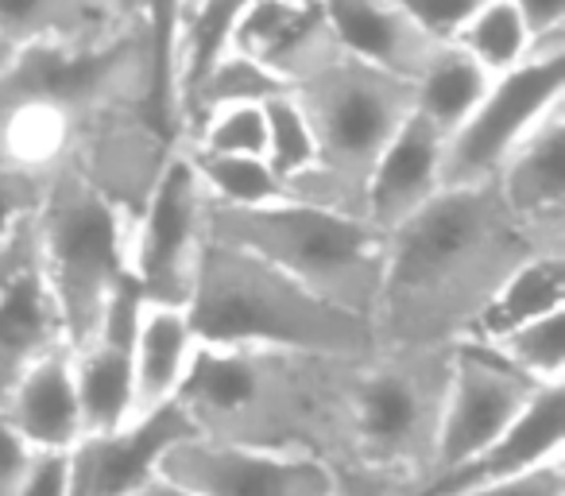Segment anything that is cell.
I'll return each instance as SVG.
<instances>
[{"mask_svg": "<svg viewBox=\"0 0 565 496\" xmlns=\"http://www.w3.org/2000/svg\"><path fill=\"white\" fill-rule=\"evenodd\" d=\"M194 163V175L202 182L205 198L225 210H256L291 198L287 179L267 163L264 156H221V151H198L182 144Z\"/></svg>", "mask_w": 565, "mask_h": 496, "instance_id": "obj_24", "label": "cell"}, {"mask_svg": "<svg viewBox=\"0 0 565 496\" xmlns=\"http://www.w3.org/2000/svg\"><path fill=\"white\" fill-rule=\"evenodd\" d=\"M163 477L205 496H333L338 469L299 446H256L186 434L159 462Z\"/></svg>", "mask_w": 565, "mask_h": 496, "instance_id": "obj_10", "label": "cell"}, {"mask_svg": "<svg viewBox=\"0 0 565 496\" xmlns=\"http://www.w3.org/2000/svg\"><path fill=\"white\" fill-rule=\"evenodd\" d=\"M492 182L539 249L565 253V102L511 148Z\"/></svg>", "mask_w": 565, "mask_h": 496, "instance_id": "obj_13", "label": "cell"}, {"mask_svg": "<svg viewBox=\"0 0 565 496\" xmlns=\"http://www.w3.org/2000/svg\"><path fill=\"white\" fill-rule=\"evenodd\" d=\"M488 0H403V9L426 28L438 43H449L465 28V20L477 9H484Z\"/></svg>", "mask_w": 565, "mask_h": 496, "instance_id": "obj_33", "label": "cell"}, {"mask_svg": "<svg viewBox=\"0 0 565 496\" xmlns=\"http://www.w3.org/2000/svg\"><path fill=\"white\" fill-rule=\"evenodd\" d=\"M515 9L523 12L534 40H550V35L565 32V0H515Z\"/></svg>", "mask_w": 565, "mask_h": 496, "instance_id": "obj_36", "label": "cell"}, {"mask_svg": "<svg viewBox=\"0 0 565 496\" xmlns=\"http://www.w3.org/2000/svg\"><path fill=\"white\" fill-rule=\"evenodd\" d=\"M66 346L63 315L35 244V213L0 244V395L12 380Z\"/></svg>", "mask_w": 565, "mask_h": 496, "instance_id": "obj_12", "label": "cell"}, {"mask_svg": "<svg viewBox=\"0 0 565 496\" xmlns=\"http://www.w3.org/2000/svg\"><path fill=\"white\" fill-rule=\"evenodd\" d=\"M97 4L120 24H140V0H97Z\"/></svg>", "mask_w": 565, "mask_h": 496, "instance_id": "obj_39", "label": "cell"}, {"mask_svg": "<svg viewBox=\"0 0 565 496\" xmlns=\"http://www.w3.org/2000/svg\"><path fill=\"white\" fill-rule=\"evenodd\" d=\"M47 171H32L20 163H0V244L35 213Z\"/></svg>", "mask_w": 565, "mask_h": 496, "instance_id": "obj_31", "label": "cell"}, {"mask_svg": "<svg viewBox=\"0 0 565 496\" xmlns=\"http://www.w3.org/2000/svg\"><path fill=\"white\" fill-rule=\"evenodd\" d=\"M0 415L9 419L35 454L74 450L82 439V411L74 392L71 346L51 349L35 365H28L12 388L0 395Z\"/></svg>", "mask_w": 565, "mask_h": 496, "instance_id": "obj_19", "label": "cell"}, {"mask_svg": "<svg viewBox=\"0 0 565 496\" xmlns=\"http://www.w3.org/2000/svg\"><path fill=\"white\" fill-rule=\"evenodd\" d=\"M441 144L446 136L415 109L403 117L364 179L361 213L376 229H395L441 190Z\"/></svg>", "mask_w": 565, "mask_h": 496, "instance_id": "obj_17", "label": "cell"}, {"mask_svg": "<svg viewBox=\"0 0 565 496\" xmlns=\"http://www.w3.org/2000/svg\"><path fill=\"white\" fill-rule=\"evenodd\" d=\"M472 346H484L531 384H565V307L515 326L492 341H472Z\"/></svg>", "mask_w": 565, "mask_h": 496, "instance_id": "obj_28", "label": "cell"}, {"mask_svg": "<svg viewBox=\"0 0 565 496\" xmlns=\"http://www.w3.org/2000/svg\"><path fill=\"white\" fill-rule=\"evenodd\" d=\"M190 0H140V24L151 48V117L171 144H182L179 94H174V66H179V40L186 28Z\"/></svg>", "mask_w": 565, "mask_h": 496, "instance_id": "obj_25", "label": "cell"}, {"mask_svg": "<svg viewBox=\"0 0 565 496\" xmlns=\"http://www.w3.org/2000/svg\"><path fill=\"white\" fill-rule=\"evenodd\" d=\"M12 496H71V450L35 454Z\"/></svg>", "mask_w": 565, "mask_h": 496, "instance_id": "obj_34", "label": "cell"}, {"mask_svg": "<svg viewBox=\"0 0 565 496\" xmlns=\"http://www.w3.org/2000/svg\"><path fill=\"white\" fill-rule=\"evenodd\" d=\"M205 198L186 148L163 159L156 182L143 194L140 210L128 221V276L140 299L186 307L194 292L198 264L205 253Z\"/></svg>", "mask_w": 565, "mask_h": 496, "instance_id": "obj_9", "label": "cell"}, {"mask_svg": "<svg viewBox=\"0 0 565 496\" xmlns=\"http://www.w3.org/2000/svg\"><path fill=\"white\" fill-rule=\"evenodd\" d=\"M32 457H35V450L24 442V434H20L9 419L0 415V496L17 493L20 477L28 473Z\"/></svg>", "mask_w": 565, "mask_h": 496, "instance_id": "obj_35", "label": "cell"}, {"mask_svg": "<svg viewBox=\"0 0 565 496\" xmlns=\"http://www.w3.org/2000/svg\"><path fill=\"white\" fill-rule=\"evenodd\" d=\"M291 89L318 140V167L291 182V198L361 213L364 179L415 102L411 78L338 48Z\"/></svg>", "mask_w": 565, "mask_h": 496, "instance_id": "obj_7", "label": "cell"}, {"mask_svg": "<svg viewBox=\"0 0 565 496\" xmlns=\"http://www.w3.org/2000/svg\"><path fill=\"white\" fill-rule=\"evenodd\" d=\"M128 221L132 213L113 202L74 159L47 167L35 205V244L71 349L86 346L102 330L109 303L132 284Z\"/></svg>", "mask_w": 565, "mask_h": 496, "instance_id": "obj_6", "label": "cell"}, {"mask_svg": "<svg viewBox=\"0 0 565 496\" xmlns=\"http://www.w3.org/2000/svg\"><path fill=\"white\" fill-rule=\"evenodd\" d=\"M449 43H457L465 55H472L495 78V74L523 63L542 40H534L523 12L515 9V0H488L484 9H477L465 20V28Z\"/></svg>", "mask_w": 565, "mask_h": 496, "instance_id": "obj_26", "label": "cell"}, {"mask_svg": "<svg viewBox=\"0 0 565 496\" xmlns=\"http://www.w3.org/2000/svg\"><path fill=\"white\" fill-rule=\"evenodd\" d=\"M565 102V32L542 40L511 71L488 82L484 97L441 144V187L488 182L519 140Z\"/></svg>", "mask_w": 565, "mask_h": 496, "instance_id": "obj_8", "label": "cell"}, {"mask_svg": "<svg viewBox=\"0 0 565 496\" xmlns=\"http://www.w3.org/2000/svg\"><path fill=\"white\" fill-rule=\"evenodd\" d=\"M557 307H565V253H534L488 295L461 341H492Z\"/></svg>", "mask_w": 565, "mask_h": 496, "instance_id": "obj_21", "label": "cell"}, {"mask_svg": "<svg viewBox=\"0 0 565 496\" xmlns=\"http://www.w3.org/2000/svg\"><path fill=\"white\" fill-rule=\"evenodd\" d=\"M454 346H376L356 361L345 400V462L411 496L430 477Z\"/></svg>", "mask_w": 565, "mask_h": 496, "instance_id": "obj_5", "label": "cell"}, {"mask_svg": "<svg viewBox=\"0 0 565 496\" xmlns=\"http://www.w3.org/2000/svg\"><path fill=\"white\" fill-rule=\"evenodd\" d=\"M225 51H244L279 74L287 86L307 78L338 51L322 0H248L228 28Z\"/></svg>", "mask_w": 565, "mask_h": 496, "instance_id": "obj_16", "label": "cell"}, {"mask_svg": "<svg viewBox=\"0 0 565 496\" xmlns=\"http://www.w3.org/2000/svg\"><path fill=\"white\" fill-rule=\"evenodd\" d=\"M125 28L97 0H0V43H86Z\"/></svg>", "mask_w": 565, "mask_h": 496, "instance_id": "obj_22", "label": "cell"}, {"mask_svg": "<svg viewBox=\"0 0 565 496\" xmlns=\"http://www.w3.org/2000/svg\"><path fill=\"white\" fill-rule=\"evenodd\" d=\"M539 249L495 182L441 187L387 229L384 276L372 307L376 346H457L515 264Z\"/></svg>", "mask_w": 565, "mask_h": 496, "instance_id": "obj_1", "label": "cell"}, {"mask_svg": "<svg viewBox=\"0 0 565 496\" xmlns=\"http://www.w3.org/2000/svg\"><path fill=\"white\" fill-rule=\"evenodd\" d=\"M353 369L349 357L198 341L174 408L205 439L299 446L341 465Z\"/></svg>", "mask_w": 565, "mask_h": 496, "instance_id": "obj_2", "label": "cell"}, {"mask_svg": "<svg viewBox=\"0 0 565 496\" xmlns=\"http://www.w3.org/2000/svg\"><path fill=\"white\" fill-rule=\"evenodd\" d=\"M194 434L174 403L105 434H86L71 450V496H128L151 473L179 439Z\"/></svg>", "mask_w": 565, "mask_h": 496, "instance_id": "obj_15", "label": "cell"}, {"mask_svg": "<svg viewBox=\"0 0 565 496\" xmlns=\"http://www.w3.org/2000/svg\"><path fill=\"white\" fill-rule=\"evenodd\" d=\"M333 496H411V493L384 477H372V473H364V469H338V488H333Z\"/></svg>", "mask_w": 565, "mask_h": 496, "instance_id": "obj_37", "label": "cell"}, {"mask_svg": "<svg viewBox=\"0 0 565 496\" xmlns=\"http://www.w3.org/2000/svg\"><path fill=\"white\" fill-rule=\"evenodd\" d=\"M557 457H565V384H539L531 400L519 408V415L492 442H484L477 454L446 469L441 477H434L415 496H454L465 488L488 485V481L515 477L534 465L557 462Z\"/></svg>", "mask_w": 565, "mask_h": 496, "instance_id": "obj_14", "label": "cell"}, {"mask_svg": "<svg viewBox=\"0 0 565 496\" xmlns=\"http://www.w3.org/2000/svg\"><path fill=\"white\" fill-rule=\"evenodd\" d=\"M326 24L345 55L411 78L430 63L441 48L407 9L403 0H322Z\"/></svg>", "mask_w": 565, "mask_h": 496, "instance_id": "obj_18", "label": "cell"}, {"mask_svg": "<svg viewBox=\"0 0 565 496\" xmlns=\"http://www.w3.org/2000/svg\"><path fill=\"white\" fill-rule=\"evenodd\" d=\"M534 388L539 384H531L515 369H508L484 346L457 341L426 485L446 469H454V465H461L465 457H472L484 442H492L519 415V408L531 400Z\"/></svg>", "mask_w": 565, "mask_h": 496, "instance_id": "obj_11", "label": "cell"}, {"mask_svg": "<svg viewBox=\"0 0 565 496\" xmlns=\"http://www.w3.org/2000/svg\"><path fill=\"white\" fill-rule=\"evenodd\" d=\"M205 233L213 241L241 244L248 253L264 256L267 264L322 295L326 303L372 323L387 233L372 225L364 213L333 210L302 198H282L256 210H225L210 202Z\"/></svg>", "mask_w": 565, "mask_h": 496, "instance_id": "obj_4", "label": "cell"}, {"mask_svg": "<svg viewBox=\"0 0 565 496\" xmlns=\"http://www.w3.org/2000/svg\"><path fill=\"white\" fill-rule=\"evenodd\" d=\"M248 0H190L186 9V28L179 40V66H174V94H179V120L186 97L198 89V82L205 78L213 63L225 55L228 28H233L236 12Z\"/></svg>", "mask_w": 565, "mask_h": 496, "instance_id": "obj_27", "label": "cell"}, {"mask_svg": "<svg viewBox=\"0 0 565 496\" xmlns=\"http://www.w3.org/2000/svg\"><path fill=\"white\" fill-rule=\"evenodd\" d=\"M264 117H267L264 159L287 179V190H291V182H299L302 175H310L318 167L315 128H310V117L299 97H295V89H282V94L267 97Z\"/></svg>", "mask_w": 565, "mask_h": 496, "instance_id": "obj_29", "label": "cell"}, {"mask_svg": "<svg viewBox=\"0 0 565 496\" xmlns=\"http://www.w3.org/2000/svg\"><path fill=\"white\" fill-rule=\"evenodd\" d=\"M492 74L477 63L472 55H465L457 43H441L430 55V63L415 74L411 89H415V102L411 109L434 125L441 136H449L465 117L472 113V105L484 97Z\"/></svg>", "mask_w": 565, "mask_h": 496, "instance_id": "obj_23", "label": "cell"}, {"mask_svg": "<svg viewBox=\"0 0 565 496\" xmlns=\"http://www.w3.org/2000/svg\"><path fill=\"white\" fill-rule=\"evenodd\" d=\"M190 323L202 346H267L361 361L376 349L372 323L302 287L241 244L205 241L190 292Z\"/></svg>", "mask_w": 565, "mask_h": 496, "instance_id": "obj_3", "label": "cell"}, {"mask_svg": "<svg viewBox=\"0 0 565 496\" xmlns=\"http://www.w3.org/2000/svg\"><path fill=\"white\" fill-rule=\"evenodd\" d=\"M128 496H205V493H198V488L182 485V481H174V477H163V473H151V477L143 481L140 488H132Z\"/></svg>", "mask_w": 565, "mask_h": 496, "instance_id": "obj_38", "label": "cell"}, {"mask_svg": "<svg viewBox=\"0 0 565 496\" xmlns=\"http://www.w3.org/2000/svg\"><path fill=\"white\" fill-rule=\"evenodd\" d=\"M194 353L198 334L190 310L179 303L140 299L132 326V419L174 403Z\"/></svg>", "mask_w": 565, "mask_h": 496, "instance_id": "obj_20", "label": "cell"}, {"mask_svg": "<svg viewBox=\"0 0 565 496\" xmlns=\"http://www.w3.org/2000/svg\"><path fill=\"white\" fill-rule=\"evenodd\" d=\"M182 144L198 151H221V156H264L267 148V117L264 102H221L198 113L186 128Z\"/></svg>", "mask_w": 565, "mask_h": 496, "instance_id": "obj_30", "label": "cell"}, {"mask_svg": "<svg viewBox=\"0 0 565 496\" xmlns=\"http://www.w3.org/2000/svg\"><path fill=\"white\" fill-rule=\"evenodd\" d=\"M454 496H565V457L534 465V469L515 473V477L465 488V493H454Z\"/></svg>", "mask_w": 565, "mask_h": 496, "instance_id": "obj_32", "label": "cell"}]
</instances>
